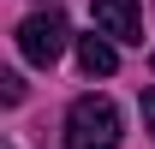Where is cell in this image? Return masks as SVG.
Here are the masks:
<instances>
[{
    "label": "cell",
    "instance_id": "cell-4",
    "mask_svg": "<svg viewBox=\"0 0 155 149\" xmlns=\"http://www.w3.org/2000/svg\"><path fill=\"white\" fill-rule=\"evenodd\" d=\"M78 66L90 78H107L119 66V54H114V42H101V36H78Z\"/></svg>",
    "mask_w": 155,
    "mask_h": 149
},
{
    "label": "cell",
    "instance_id": "cell-2",
    "mask_svg": "<svg viewBox=\"0 0 155 149\" xmlns=\"http://www.w3.org/2000/svg\"><path fill=\"white\" fill-rule=\"evenodd\" d=\"M66 42H72V30H66V18H60L54 6H48V12H30V18L18 24V54L30 60V66H54V60L66 54Z\"/></svg>",
    "mask_w": 155,
    "mask_h": 149
},
{
    "label": "cell",
    "instance_id": "cell-6",
    "mask_svg": "<svg viewBox=\"0 0 155 149\" xmlns=\"http://www.w3.org/2000/svg\"><path fill=\"white\" fill-rule=\"evenodd\" d=\"M143 125L155 131V90H143Z\"/></svg>",
    "mask_w": 155,
    "mask_h": 149
},
{
    "label": "cell",
    "instance_id": "cell-1",
    "mask_svg": "<svg viewBox=\"0 0 155 149\" xmlns=\"http://www.w3.org/2000/svg\"><path fill=\"white\" fill-rule=\"evenodd\" d=\"M66 149H119V108L107 95H78L66 108Z\"/></svg>",
    "mask_w": 155,
    "mask_h": 149
},
{
    "label": "cell",
    "instance_id": "cell-3",
    "mask_svg": "<svg viewBox=\"0 0 155 149\" xmlns=\"http://www.w3.org/2000/svg\"><path fill=\"white\" fill-rule=\"evenodd\" d=\"M90 12H96V30L114 42H143V12H137V0H90Z\"/></svg>",
    "mask_w": 155,
    "mask_h": 149
},
{
    "label": "cell",
    "instance_id": "cell-7",
    "mask_svg": "<svg viewBox=\"0 0 155 149\" xmlns=\"http://www.w3.org/2000/svg\"><path fill=\"white\" fill-rule=\"evenodd\" d=\"M149 66H155V54H149Z\"/></svg>",
    "mask_w": 155,
    "mask_h": 149
},
{
    "label": "cell",
    "instance_id": "cell-5",
    "mask_svg": "<svg viewBox=\"0 0 155 149\" xmlns=\"http://www.w3.org/2000/svg\"><path fill=\"white\" fill-rule=\"evenodd\" d=\"M0 84H6V90H0V95H6V101L18 108V101H24V78H18V72H6V78H0Z\"/></svg>",
    "mask_w": 155,
    "mask_h": 149
}]
</instances>
